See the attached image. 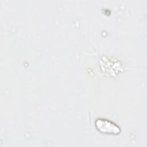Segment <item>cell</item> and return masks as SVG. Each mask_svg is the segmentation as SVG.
Listing matches in <instances>:
<instances>
[{
  "instance_id": "1",
  "label": "cell",
  "mask_w": 147,
  "mask_h": 147,
  "mask_svg": "<svg viewBox=\"0 0 147 147\" xmlns=\"http://www.w3.org/2000/svg\"><path fill=\"white\" fill-rule=\"evenodd\" d=\"M95 125L96 129L102 133L116 135L120 133V127L111 121L98 118L95 121Z\"/></svg>"
}]
</instances>
